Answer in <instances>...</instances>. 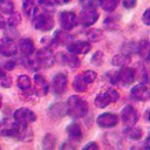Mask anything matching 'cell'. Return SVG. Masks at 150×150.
<instances>
[{"instance_id":"1","label":"cell","mask_w":150,"mask_h":150,"mask_svg":"<svg viewBox=\"0 0 150 150\" xmlns=\"http://www.w3.org/2000/svg\"><path fill=\"white\" fill-rule=\"evenodd\" d=\"M88 103L77 95H73L66 103V112L73 118H81L88 112Z\"/></svg>"},{"instance_id":"2","label":"cell","mask_w":150,"mask_h":150,"mask_svg":"<svg viewBox=\"0 0 150 150\" xmlns=\"http://www.w3.org/2000/svg\"><path fill=\"white\" fill-rule=\"evenodd\" d=\"M32 19H33V26L35 27V29L47 32L54 27V20L52 18V15L48 13H45V12L38 13V11H36V13L34 14V16Z\"/></svg>"},{"instance_id":"3","label":"cell","mask_w":150,"mask_h":150,"mask_svg":"<svg viewBox=\"0 0 150 150\" xmlns=\"http://www.w3.org/2000/svg\"><path fill=\"white\" fill-rule=\"evenodd\" d=\"M34 59H35L39 68H49L55 63V56L52 53V50L47 47L39 49L35 53Z\"/></svg>"},{"instance_id":"4","label":"cell","mask_w":150,"mask_h":150,"mask_svg":"<svg viewBox=\"0 0 150 150\" xmlns=\"http://www.w3.org/2000/svg\"><path fill=\"white\" fill-rule=\"evenodd\" d=\"M21 129V124H19L16 121H9L5 120L0 122V135L5 137H18Z\"/></svg>"},{"instance_id":"5","label":"cell","mask_w":150,"mask_h":150,"mask_svg":"<svg viewBox=\"0 0 150 150\" xmlns=\"http://www.w3.org/2000/svg\"><path fill=\"white\" fill-rule=\"evenodd\" d=\"M136 74L132 68L129 67H123L121 70L116 71V77H115V84H121V86H128L131 84L135 81Z\"/></svg>"},{"instance_id":"6","label":"cell","mask_w":150,"mask_h":150,"mask_svg":"<svg viewBox=\"0 0 150 150\" xmlns=\"http://www.w3.org/2000/svg\"><path fill=\"white\" fill-rule=\"evenodd\" d=\"M14 121H16L21 125H28V123L34 122L36 120V115L28 108H20L16 109L13 114Z\"/></svg>"},{"instance_id":"7","label":"cell","mask_w":150,"mask_h":150,"mask_svg":"<svg viewBox=\"0 0 150 150\" xmlns=\"http://www.w3.org/2000/svg\"><path fill=\"white\" fill-rule=\"evenodd\" d=\"M121 118L125 127H134L138 121V112L131 105H125L121 111Z\"/></svg>"},{"instance_id":"8","label":"cell","mask_w":150,"mask_h":150,"mask_svg":"<svg viewBox=\"0 0 150 150\" xmlns=\"http://www.w3.org/2000/svg\"><path fill=\"white\" fill-rule=\"evenodd\" d=\"M60 19V25L64 30H70L73 29L76 23H77V18L74 12H61L59 15Z\"/></svg>"},{"instance_id":"9","label":"cell","mask_w":150,"mask_h":150,"mask_svg":"<svg viewBox=\"0 0 150 150\" xmlns=\"http://www.w3.org/2000/svg\"><path fill=\"white\" fill-rule=\"evenodd\" d=\"M98 19V12L95 9V8H89V7H86L81 13H80V22L88 27V26H91L94 25Z\"/></svg>"},{"instance_id":"10","label":"cell","mask_w":150,"mask_h":150,"mask_svg":"<svg viewBox=\"0 0 150 150\" xmlns=\"http://www.w3.org/2000/svg\"><path fill=\"white\" fill-rule=\"evenodd\" d=\"M52 87H53V90L56 95H62L67 89V76H66V74L57 73L53 77Z\"/></svg>"},{"instance_id":"11","label":"cell","mask_w":150,"mask_h":150,"mask_svg":"<svg viewBox=\"0 0 150 150\" xmlns=\"http://www.w3.org/2000/svg\"><path fill=\"white\" fill-rule=\"evenodd\" d=\"M96 122L101 128H112L118 123V117L112 112H103L97 117Z\"/></svg>"},{"instance_id":"12","label":"cell","mask_w":150,"mask_h":150,"mask_svg":"<svg viewBox=\"0 0 150 150\" xmlns=\"http://www.w3.org/2000/svg\"><path fill=\"white\" fill-rule=\"evenodd\" d=\"M67 49L69 53L71 54H86L90 50V43L88 41H74V42H70L67 45Z\"/></svg>"},{"instance_id":"13","label":"cell","mask_w":150,"mask_h":150,"mask_svg":"<svg viewBox=\"0 0 150 150\" xmlns=\"http://www.w3.org/2000/svg\"><path fill=\"white\" fill-rule=\"evenodd\" d=\"M18 52V47L11 39H2L0 41V54L4 56H14Z\"/></svg>"},{"instance_id":"14","label":"cell","mask_w":150,"mask_h":150,"mask_svg":"<svg viewBox=\"0 0 150 150\" xmlns=\"http://www.w3.org/2000/svg\"><path fill=\"white\" fill-rule=\"evenodd\" d=\"M130 96L136 101H146L149 98V90L144 84H136L131 88Z\"/></svg>"},{"instance_id":"15","label":"cell","mask_w":150,"mask_h":150,"mask_svg":"<svg viewBox=\"0 0 150 150\" xmlns=\"http://www.w3.org/2000/svg\"><path fill=\"white\" fill-rule=\"evenodd\" d=\"M71 40H73V35L68 34L63 29V30H57L54 34V36L50 40V43L52 45H56V46H64V45H68Z\"/></svg>"},{"instance_id":"16","label":"cell","mask_w":150,"mask_h":150,"mask_svg":"<svg viewBox=\"0 0 150 150\" xmlns=\"http://www.w3.org/2000/svg\"><path fill=\"white\" fill-rule=\"evenodd\" d=\"M34 83H35V93L43 96L47 95L48 93V83L46 81V79L41 75V74H36L34 75Z\"/></svg>"},{"instance_id":"17","label":"cell","mask_w":150,"mask_h":150,"mask_svg":"<svg viewBox=\"0 0 150 150\" xmlns=\"http://www.w3.org/2000/svg\"><path fill=\"white\" fill-rule=\"evenodd\" d=\"M59 60L62 64H66L70 68H76L80 66V60L75 54H66V53H60L59 54Z\"/></svg>"},{"instance_id":"18","label":"cell","mask_w":150,"mask_h":150,"mask_svg":"<svg viewBox=\"0 0 150 150\" xmlns=\"http://www.w3.org/2000/svg\"><path fill=\"white\" fill-rule=\"evenodd\" d=\"M19 50L22 55H32L35 50L34 42L30 39H21L19 41Z\"/></svg>"},{"instance_id":"19","label":"cell","mask_w":150,"mask_h":150,"mask_svg":"<svg viewBox=\"0 0 150 150\" xmlns=\"http://www.w3.org/2000/svg\"><path fill=\"white\" fill-rule=\"evenodd\" d=\"M68 136L73 139V141H76L79 142L81 138H82V130H81V127L77 124V123H71L67 127L66 129Z\"/></svg>"},{"instance_id":"20","label":"cell","mask_w":150,"mask_h":150,"mask_svg":"<svg viewBox=\"0 0 150 150\" xmlns=\"http://www.w3.org/2000/svg\"><path fill=\"white\" fill-rule=\"evenodd\" d=\"M131 61V57L129 54H125V53H122V54H117L115 55L112 59H111V63L114 66H117V67H123V66H127L129 64Z\"/></svg>"},{"instance_id":"21","label":"cell","mask_w":150,"mask_h":150,"mask_svg":"<svg viewBox=\"0 0 150 150\" xmlns=\"http://www.w3.org/2000/svg\"><path fill=\"white\" fill-rule=\"evenodd\" d=\"M64 114H66V105H63L62 103H55L49 108V115L54 118L62 117Z\"/></svg>"},{"instance_id":"22","label":"cell","mask_w":150,"mask_h":150,"mask_svg":"<svg viewBox=\"0 0 150 150\" xmlns=\"http://www.w3.org/2000/svg\"><path fill=\"white\" fill-rule=\"evenodd\" d=\"M110 102H111V100H110V97H109V95H108L107 91L100 93L95 97V101H94V103H95V105L97 108H105Z\"/></svg>"},{"instance_id":"23","label":"cell","mask_w":150,"mask_h":150,"mask_svg":"<svg viewBox=\"0 0 150 150\" xmlns=\"http://www.w3.org/2000/svg\"><path fill=\"white\" fill-rule=\"evenodd\" d=\"M22 7H23L25 14L28 18H33L34 14L38 11V7H36V4H35L34 0H23V6Z\"/></svg>"},{"instance_id":"24","label":"cell","mask_w":150,"mask_h":150,"mask_svg":"<svg viewBox=\"0 0 150 150\" xmlns=\"http://www.w3.org/2000/svg\"><path fill=\"white\" fill-rule=\"evenodd\" d=\"M18 87L25 93V91H29L32 89V83H30V79L28 75H20L18 77Z\"/></svg>"},{"instance_id":"25","label":"cell","mask_w":150,"mask_h":150,"mask_svg":"<svg viewBox=\"0 0 150 150\" xmlns=\"http://www.w3.org/2000/svg\"><path fill=\"white\" fill-rule=\"evenodd\" d=\"M38 5L45 13L53 14L55 11V6L52 0H38Z\"/></svg>"},{"instance_id":"26","label":"cell","mask_w":150,"mask_h":150,"mask_svg":"<svg viewBox=\"0 0 150 150\" xmlns=\"http://www.w3.org/2000/svg\"><path fill=\"white\" fill-rule=\"evenodd\" d=\"M87 86H88V83L82 79V76H81V75L76 76V77H75V80L73 81V88H74L76 91L82 93V91L87 90Z\"/></svg>"},{"instance_id":"27","label":"cell","mask_w":150,"mask_h":150,"mask_svg":"<svg viewBox=\"0 0 150 150\" xmlns=\"http://www.w3.org/2000/svg\"><path fill=\"white\" fill-rule=\"evenodd\" d=\"M0 11L6 14H11L14 12V4L12 0H0Z\"/></svg>"},{"instance_id":"28","label":"cell","mask_w":150,"mask_h":150,"mask_svg":"<svg viewBox=\"0 0 150 150\" xmlns=\"http://www.w3.org/2000/svg\"><path fill=\"white\" fill-rule=\"evenodd\" d=\"M137 52L141 54V56H143L144 59H148V55H149V42L146 40H142L137 45Z\"/></svg>"},{"instance_id":"29","label":"cell","mask_w":150,"mask_h":150,"mask_svg":"<svg viewBox=\"0 0 150 150\" xmlns=\"http://www.w3.org/2000/svg\"><path fill=\"white\" fill-rule=\"evenodd\" d=\"M117 5H118V0H101L100 4V6H102V8L107 12L114 11Z\"/></svg>"},{"instance_id":"30","label":"cell","mask_w":150,"mask_h":150,"mask_svg":"<svg viewBox=\"0 0 150 150\" xmlns=\"http://www.w3.org/2000/svg\"><path fill=\"white\" fill-rule=\"evenodd\" d=\"M21 21V18H20V14L19 13H15V12H12L9 14V18L7 19V25L8 26H12V27H16Z\"/></svg>"},{"instance_id":"31","label":"cell","mask_w":150,"mask_h":150,"mask_svg":"<svg viewBox=\"0 0 150 150\" xmlns=\"http://www.w3.org/2000/svg\"><path fill=\"white\" fill-rule=\"evenodd\" d=\"M128 135H129V137L132 138V139H141L143 132H142V129H141V128H134V127H130Z\"/></svg>"},{"instance_id":"32","label":"cell","mask_w":150,"mask_h":150,"mask_svg":"<svg viewBox=\"0 0 150 150\" xmlns=\"http://www.w3.org/2000/svg\"><path fill=\"white\" fill-rule=\"evenodd\" d=\"M81 76L87 83H91L96 79V73L94 70H86L83 74H81Z\"/></svg>"},{"instance_id":"33","label":"cell","mask_w":150,"mask_h":150,"mask_svg":"<svg viewBox=\"0 0 150 150\" xmlns=\"http://www.w3.org/2000/svg\"><path fill=\"white\" fill-rule=\"evenodd\" d=\"M55 144V137L52 134H48L47 136H45L43 138V146L47 149H53Z\"/></svg>"},{"instance_id":"34","label":"cell","mask_w":150,"mask_h":150,"mask_svg":"<svg viewBox=\"0 0 150 150\" xmlns=\"http://www.w3.org/2000/svg\"><path fill=\"white\" fill-rule=\"evenodd\" d=\"M11 82H12L11 77L7 76L6 73L0 69V83H1V86L4 88H8V87H11Z\"/></svg>"},{"instance_id":"35","label":"cell","mask_w":150,"mask_h":150,"mask_svg":"<svg viewBox=\"0 0 150 150\" xmlns=\"http://www.w3.org/2000/svg\"><path fill=\"white\" fill-rule=\"evenodd\" d=\"M5 36H6L7 39H11V40H14V39H16V38L19 36V33L16 32V29H15V27H12V26H8V27H7V29H6V32H5Z\"/></svg>"},{"instance_id":"36","label":"cell","mask_w":150,"mask_h":150,"mask_svg":"<svg viewBox=\"0 0 150 150\" xmlns=\"http://www.w3.org/2000/svg\"><path fill=\"white\" fill-rule=\"evenodd\" d=\"M104 26L107 29H116L118 27V22L116 21V19L114 18H107L105 21H104Z\"/></svg>"},{"instance_id":"37","label":"cell","mask_w":150,"mask_h":150,"mask_svg":"<svg viewBox=\"0 0 150 150\" xmlns=\"http://www.w3.org/2000/svg\"><path fill=\"white\" fill-rule=\"evenodd\" d=\"M81 4L84 7H89V8H96L97 6H100L101 0H82Z\"/></svg>"},{"instance_id":"38","label":"cell","mask_w":150,"mask_h":150,"mask_svg":"<svg viewBox=\"0 0 150 150\" xmlns=\"http://www.w3.org/2000/svg\"><path fill=\"white\" fill-rule=\"evenodd\" d=\"M105 91L108 93V95H109L111 102H116V101L120 98V94H118V91H117L116 89H114V88H108Z\"/></svg>"},{"instance_id":"39","label":"cell","mask_w":150,"mask_h":150,"mask_svg":"<svg viewBox=\"0 0 150 150\" xmlns=\"http://www.w3.org/2000/svg\"><path fill=\"white\" fill-rule=\"evenodd\" d=\"M102 61H103V54H102L101 52H96V53L94 54V56L91 57V62H93L95 66H101Z\"/></svg>"},{"instance_id":"40","label":"cell","mask_w":150,"mask_h":150,"mask_svg":"<svg viewBox=\"0 0 150 150\" xmlns=\"http://www.w3.org/2000/svg\"><path fill=\"white\" fill-rule=\"evenodd\" d=\"M101 38V30H97V29H94L89 33V39L91 41H98Z\"/></svg>"},{"instance_id":"41","label":"cell","mask_w":150,"mask_h":150,"mask_svg":"<svg viewBox=\"0 0 150 150\" xmlns=\"http://www.w3.org/2000/svg\"><path fill=\"white\" fill-rule=\"evenodd\" d=\"M143 22L145 25H150V9L149 8H146L143 14Z\"/></svg>"},{"instance_id":"42","label":"cell","mask_w":150,"mask_h":150,"mask_svg":"<svg viewBox=\"0 0 150 150\" xmlns=\"http://www.w3.org/2000/svg\"><path fill=\"white\" fill-rule=\"evenodd\" d=\"M14 67H15V62L12 61V60H11V61H7V62L4 63V68H5L6 70H13Z\"/></svg>"},{"instance_id":"43","label":"cell","mask_w":150,"mask_h":150,"mask_svg":"<svg viewBox=\"0 0 150 150\" xmlns=\"http://www.w3.org/2000/svg\"><path fill=\"white\" fill-rule=\"evenodd\" d=\"M136 5V0H123V6L125 8H132Z\"/></svg>"},{"instance_id":"44","label":"cell","mask_w":150,"mask_h":150,"mask_svg":"<svg viewBox=\"0 0 150 150\" xmlns=\"http://www.w3.org/2000/svg\"><path fill=\"white\" fill-rule=\"evenodd\" d=\"M84 149H98V145L96 143H89V144L84 145Z\"/></svg>"},{"instance_id":"45","label":"cell","mask_w":150,"mask_h":150,"mask_svg":"<svg viewBox=\"0 0 150 150\" xmlns=\"http://www.w3.org/2000/svg\"><path fill=\"white\" fill-rule=\"evenodd\" d=\"M70 0H53V2H55V4H57V5H66V4H68Z\"/></svg>"},{"instance_id":"46","label":"cell","mask_w":150,"mask_h":150,"mask_svg":"<svg viewBox=\"0 0 150 150\" xmlns=\"http://www.w3.org/2000/svg\"><path fill=\"white\" fill-rule=\"evenodd\" d=\"M74 149V145H71V144H69V143H64L63 145H61V149Z\"/></svg>"},{"instance_id":"47","label":"cell","mask_w":150,"mask_h":150,"mask_svg":"<svg viewBox=\"0 0 150 150\" xmlns=\"http://www.w3.org/2000/svg\"><path fill=\"white\" fill-rule=\"evenodd\" d=\"M5 27V19L1 16V14H0V29L1 28H4Z\"/></svg>"},{"instance_id":"48","label":"cell","mask_w":150,"mask_h":150,"mask_svg":"<svg viewBox=\"0 0 150 150\" xmlns=\"http://www.w3.org/2000/svg\"><path fill=\"white\" fill-rule=\"evenodd\" d=\"M1 101H2V97H1V95H0V107H1Z\"/></svg>"}]
</instances>
